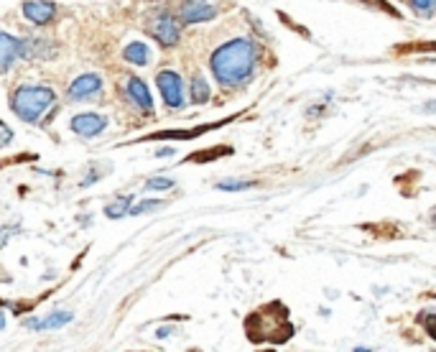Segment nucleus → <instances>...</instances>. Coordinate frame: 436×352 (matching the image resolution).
Returning <instances> with one entry per match:
<instances>
[{
	"label": "nucleus",
	"mask_w": 436,
	"mask_h": 352,
	"mask_svg": "<svg viewBox=\"0 0 436 352\" xmlns=\"http://www.w3.org/2000/svg\"><path fill=\"white\" fill-rule=\"evenodd\" d=\"M255 56H258V51H255L253 41H248V38H232V41L222 43L214 51L212 59H209V67H212L219 85L235 87L253 74Z\"/></svg>",
	"instance_id": "1"
},
{
	"label": "nucleus",
	"mask_w": 436,
	"mask_h": 352,
	"mask_svg": "<svg viewBox=\"0 0 436 352\" xmlns=\"http://www.w3.org/2000/svg\"><path fill=\"white\" fill-rule=\"evenodd\" d=\"M245 332L250 342H273V345H284L294 337V324L289 322V309L284 304L273 301L263 309L253 311L245 319Z\"/></svg>",
	"instance_id": "2"
},
{
	"label": "nucleus",
	"mask_w": 436,
	"mask_h": 352,
	"mask_svg": "<svg viewBox=\"0 0 436 352\" xmlns=\"http://www.w3.org/2000/svg\"><path fill=\"white\" fill-rule=\"evenodd\" d=\"M56 95L51 87H38V85H24L13 92L11 108L16 110V115L26 123L41 120V115L54 105Z\"/></svg>",
	"instance_id": "3"
},
{
	"label": "nucleus",
	"mask_w": 436,
	"mask_h": 352,
	"mask_svg": "<svg viewBox=\"0 0 436 352\" xmlns=\"http://www.w3.org/2000/svg\"><path fill=\"white\" fill-rule=\"evenodd\" d=\"M151 36L156 38L161 46H174L179 43V36H182V29H179V21L171 16V13H158L151 19Z\"/></svg>",
	"instance_id": "4"
},
{
	"label": "nucleus",
	"mask_w": 436,
	"mask_h": 352,
	"mask_svg": "<svg viewBox=\"0 0 436 352\" xmlns=\"http://www.w3.org/2000/svg\"><path fill=\"white\" fill-rule=\"evenodd\" d=\"M158 82V90H161V95H164V103L169 105V108H182L184 105V82L182 77L176 72H171V69H166V72H158L156 77Z\"/></svg>",
	"instance_id": "5"
},
{
	"label": "nucleus",
	"mask_w": 436,
	"mask_h": 352,
	"mask_svg": "<svg viewBox=\"0 0 436 352\" xmlns=\"http://www.w3.org/2000/svg\"><path fill=\"white\" fill-rule=\"evenodd\" d=\"M108 125V118L97 115V113H82V115L72 118V130L77 135H85V138H95L100 135Z\"/></svg>",
	"instance_id": "6"
},
{
	"label": "nucleus",
	"mask_w": 436,
	"mask_h": 352,
	"mask_svg": "<svg viewBox=\"0 0 436 352\" xmlns=\"http://www.w3.org/2000/svg\"><path fill=\"white\" fill-rule=\"evenodd\" d=\"M103 90V77L100 74H82L72 82L69 87V98L72 100H85V98H92L97 92Z\"/></svg>",
	"instance_id": "7"
},
{
	"label": "nucleus",
	"mask_w": 436,
	"mask_h": 352,
	"mask_svg": "<svg viewBox=\"0 0 436 352\" xmlns=\"http://www.w3.org/2000/svg\"><path fill=\"white\" fill-rule=\"evenodd\" d=\"M24 41L11 33H0V74H6L11 69V64L21 56Z\"/></svg>",
	"instance_id": "8"
},
{
	"label": "nucleus",
	"mask_w": 436,
	"mask_h": 352,
	"mask_svg": "<svg viewBox=\"0 0 436 352\" xmlns=\"http://www.w3.org/2000/svg\"><path fill=\"white\" fill-rule=\"evenodd\" d=\"M21 11H24V16L31 21V24H48V21L54 19V13H56V6L54 3H38V0H26L24 6H21Z\"/></svg>",
	"instance_id": "9"
},
{
	"label": "nucleus",
	"mask_w": 436,
	"mask_h": 352,
	"mask_svg": "<svg viewBox=\"0 0 436 352\" xmlns=\"http://www.w3.org/2000/svg\"><path fill=\"white\" fill-rule=\"evenodd\" d=\"M217 16V8L209 3H199V0H189L182 6V21L184 24H199V21H209Z\"/></svg>",
	"instance_id": "10"
},
{
	"label": "nucleus",
	"mask_w": 436,
	"mask_h": 352,
	"mask_svg": "<svg viewBox=\"0 0 436 352\" xmlns=\"http://www.w3.org/2000/svg\"><path fill=\"white\" fill-rule=\"evenodd\" d=\"M56 54V46L46 38H26L21 56H28V59H51Z\"/></svg>",
	"instance_id": "11"
},
{
	"label": "nucleus",
	"mask_w": 436,
	"mask_h": 352,
	"mask_svg": "<svg viewBox=\"0 0 436 352\" xmlns=\"http://www.w3.org/2000/svg\"><path fill=\"white\" fill-rule=\"evenodd\" d=\"M128 95H130V100H133L135 105H138L140 110H145V113H153V100L151 95H148V87H145V82L140 77H130L128 79Z\"/></svg>",
	"instance_id": "12"
},
{
	"label": "nucleus",
	"mask_w": 436,
	"mask_h": 352,
	"mask_svg": "<svg viewBox=\"0 0 436 352\" xmlns=\"http://www.w3.org/2000/svg\"><path fill=\"white\" fill-rule=\"evenodd\" d=\"M151 51H148V46H145L143 41H130L123 49V59L125 61H130V64H138V67H145L148 61H151Z\"/></svg>",
	"instance_id": "13"
},
{
	"label": "nucleus",
	"mask_w": 436,
	"mask_h": 352,
	"mask_svg": "<svg viewBox=\"0 0 436 352\" xmlns=\"http://www.w3.org/2000/svg\"><path fill=\"white\" fill-rule=\"evenodd\" d=\"M72 319V314L69 311H56V314H48L43 316V319H28V327L31 329H56V327H64V324Z\"/></svg>",
	"instance_id": "14"
},
{
	"label": "nucleus",
	"mask_w": 436,
	"mask_h": 352,
	"mask_svg": "<svg viewBox=\"0 0 436 352\" xmlns=\"http://www.w3.org/2000/svg\"><path fill=\"white\" fill-rule=\"evenodd\" d=\"M209 100V85H207V79L202 74H194L192 77V103L202 105Z\"/></svg>",
	"instance_id": "15"
},
{
	"label": "nucleus",
	"mask_w": 436,
	"mask_h": 352,
	"mask_svg": "<svg viewBox=\"0 0 436 352\" xmlns=\"http://www.w3.org/2000/svg\"><path fill=\"white\" fill-rule=\"evenodd\" d=\"M128 212H130V197H118L113 205L105 207V214H108V217H113V219L123 217V214H128Z\"/></svg>",
	"instance_id": "16"
},
{
	"label": "nucleus",
	"mask_w": 436,
	"mask_h": 352,
	"mask_svg": "<svg viewBox=\"0 0 436 352\" xmlns=\"http://www.w3.org/2000/svg\"><path fill=\"white\" fill-rule=\"evenodd\" d=\"M411 8L421 16H431L436 13V0H411Z\"/></svg>",
	"instance_id": "17"
},
{
	"label": "nucleus",
	"mask_w": 436,
	"mask_h": 352,
	"mask_svg": "<svg viewBox=\"0 0 436 352\" xmlns=\"http://www.w3.org/2000/svg\"><path fill=\"white\" fill-rule=\"evenodd\" d=\"M253 187V182H219L217 189H222V192H242V189H250Z\"/></svg>",
	"instance_id": "18"
},
{
	"label": "nucleus",
	"mask_w": 436,
	"mask_h": 352,
	"mask_svg": "<svg viewBox=\"0 0 436 352\" xmlns=\"http://www.w3.org/2000/svg\"><path fill=\"white\" fill-rule=\"evenodd\" d=\"M171 187H174V182H171V179H161V176L145 182V189H148V192H153V189H171Z\"/></svg>",
	"instance_id": "19"
},
{
	"label": "nucleus",
	"mask_w": 436,
	"mask_h": 352,
	"mask_svg": "<svg viewBox=\"0 0 436 352\" xmlns=\"http://www.w3.org/2000/svg\"><path fill=\"white\" fill-rule=\"evenodd\" d=\"M11 140H13V130L6 125V123H0V148H3V146H8Z\"/></svg>",
	"instance_id": "20"
},
{
	"label": "nucleus",
	"mask_w": 436,
	"mask_h": 352,
	"mask_svg": "<svg viewBox=\"0 0 436 352\" xmlns=\"http://www.w3.org/2000/svg\"><path fill=\"white\" fill-rule=\"evenodd\" d=\"M424 329L429 332V337L431 340H436V314H429L424 319Z\"/></svg>",
	"instance_id": "21"
},
{
	"label": "nucleus",
	"mask_w": 436,
	"mask_h": 352,
	"mask_svg": "<svg viewBox=\"0 0 436 352\" xmlns=\"http://www.w3.org/2000/svg\"><path fill=\"white\" fill-rule=\"evenodd\" d=\"M161 202H140L138 207H133L130 209V214H143V212H148V209H153V207H158Z\"/></svg>",
	"instance_id": "22"
},
{
	"label": "nucleus",
	"mask_w": 436,
	"mask_h": 352,
	"mask_svg": "<svg viewBox=\"0 0 436 352\" xmlns=\"http://www.w3.org/2000/svg\"><path fill=\"white\" fill-rule=\"evenodd\" d=\"M6 327V319H3V314H0V329Z\"/></svg>",
	"instance_id": "23"
}]
</instances>
